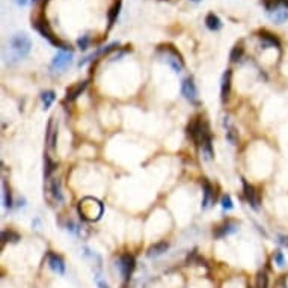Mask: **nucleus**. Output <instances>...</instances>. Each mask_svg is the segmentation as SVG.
<instances>
[{
	"label": "nucleus",
	"mask_w": 288,
	"mask_h": 288,
	"mask_svg": "<svg viewBox=\"0 0 288 288\" xmlns=\"http://www.w3.org/2000/svg\"><path fill=\"white\" fill-rule=\"evenodd\" d=\"M71 60H72L71 52H59L52 60V70H64L71 64Z\"/></svg>",
	"instance_id": "9b49d317"
},
{
	"label": "nucleus",
	"mask_w": 288,
	"mask_h": 288,
	"mask_svg": "<svg viewBox=\"0 0 288 288\" xmlns=\"http://www.w3.org/2000/svg\"><path fill=\"white\" fill-rule=\"evenodd\" d=\"M89 42H90V36H89V35H83L82 38H79L77 45H79V47H80L82 50H86L88 45H89Z\"/></svg>",
	"instance_id": "2f4dec72"
},
{
	"label": "nucleus",
	"mask_w": 288,
	"mask_h": 288,
	"mask_svg": "<svg viewBox=\"0 0 288 288\" xmlns=\"http://www.w3.org/2000/svg\"><path fill=\"white\" fill-rule=\"evenodd\" d=\"M260 39H261V47L263 49H267V47H273V49H278L281 50V41L276 35L267 32V30H261V32L258 34Z\"/></svg>",
	"instance_id": "f8f14e48"
},
{
	"label": "nucleus",
	"mask_w": 288,
	"mask_h": 288,
	"mask_svg": "<svg viewBox=\"0 0 288 288\" xmlns=\"http://www.w3.org/2000/svg\"><path fill=\"white\" fill-rule=\"evenodd\" d=\"M223 119H225V121H223V126H225V128H226V139H228L233 145H237V142H238V131H237L235 127L230 123V118H228V116H225Z\"/></svg>",
	"instance_id": "a211bd4d"
},
{
	"label": "nucleus",
	"mask_w": 288,
	"mask_h": 288,
	"mask_svg": "<svg viewBox=\"0 0 288 288\" xmlns=\"http://www.w3.org/2000/svg\"><path fill=\"white\" fill-rule=\"evenodd\" d=\"M95 282H97V287H98V288H110V287H109V284L106 282L100 275H97V276H95Z\"/></svg>",
	"instance_id": "473e14b6"
},
{
	"label": "nucleus",
	"mask_w": 288,
	"mask_h": 288,
	"mask_svg": "<svg viewBox=\"0 0 288 288\" xmlns=\"http://www.w3.org/2000/svg\"><path fill=\"white\" fill-rule=\"evenodd\" d=\"M273 261H275V264L278 266V267H285V264H287V261H285V256H284V253H282V251H275V253H273Z\"/></svg>",
	"instance_id": "c756f323"
},
{
	"label": "nucleus",
	"mask_w": 288,
	"mask_h": 288,
	"mask_svg": "<svg viewBox=\"0 0 288 288\" xmlns=\"http://www.w3.org/2000/svg\"><path fill=\"white\" fill-rule=\"evenodd\" d=\"M205 26H207V29L211 30V32H217V30L222 29V20L215 12H210L205 17Z\"/></svg>",
	"instance_id": "4be33fe9"
},
{
	"label": "nucleus",
	"mask_w": 288,
	"mask_h": 288,
	"mask_svg": "<svg viewBox=\"0 0 288 288\" xmlns=\"http://www.w3.org/2000/svg\"><path fill=\"white\" fill-rule=\"evenodd\" d=\"M181 94L184 95V98L193 104H198L199 100H198V89H196V85L193 82L192 77H187L183 80V83H181Z\"/></svg>",
	"instance_id": "423d86ee"
},
{
	"label": "nucleus",
	"mask_w": 288,
	"mask_h": 288,
	"mask_svg": "<svg viewBox=\"0 0 288 288\" xmlns=\"http://www.w3.org/2000/svg\"><path fill=\"white\" fill-rule=\"evenodd\" d=\"M54 100H56V95L53 90H45V92L41 94V101L44 104V109H49Z\"/></svg>",
	"instance_id": "bb28decb"
},
{
	"label": "nucleus",
	"mask_w": 288,
	"mask_h": 288,
	"mask_svg": "<svg viewBox=\"0 0 288 288\" xmlns=\"http://www.w3.org/2000/svg\"><path fill=\"white\" fill-rule=\"evenodd\" d=\"M49 190L53 196V199L56 202H64V195H62V189H60V181L57 178H52L49 183Z\"/></svg>",
	"instance_id": "dca6fc26"
},
{
	"label": "nucleus",
	"mask_w": 288,
	"mask_h": 288,
	"mask_svg": "<svg viewBox=\"0 0 288 288\" xmlns=\"http://www.w3.org/2000/svg\"><path fill=\"white\" fill-rule=\"evenodd\" d=\"M231 82H233V71L226 70L222 75V82H220V100L222 103H225L230 97L231 92Z\"/></svg>",
	"instance_id": "9d476101"
},
{
	"label": "nucleus",
	"mask_w": 288,
	"mask_h": 288,
	"mask_svg": "<svg viewBox=\"0 0 288 288\" xmlns=\"http://www.w3.org/2000/svg\"><path fill=\"white\" fill-rule=\"evenodd\" d=\"M27 2L29 0H15V3H17L18 6H24V5H27Z\"/></svg>",
	"instance_id": "f704fd0d"
},
{
	"label": "nucleus",
	"mask_w": 288,
	"mask_h": 288,
	"mask_svg": "<svg viewBox=\"0 0 288 288\" xmlns=\"http://www.w3.org/2000/svg\"><path fill=\"white\" fill-rule=\"evenodd\" d=\"M32 27L36 30V32L47 39L52 45H54V47L57 49H62L64 52H71V45L65 41L60 39L57 35H54L53 32V29L50 27V23L47 21V18H44V17H36L34 21H32Z\"/></svg>",
	"instance_id": "f03ea898"
},
{
	"label": "nucleus",
	"mask_w": 288,
	"mask_h": 288,
	"mask_svg": "<svg viewBox=\"0 0 288 288\" xmlns=\"http://www.w3.org/2000/svg\"><path fill=\"white\" fill-rule=\"evenodd\" d=\"M118 49H119V42H112V44H109V45H106V47H100V49L95 50L94 53H90L89 56H86L83 60H80V62H79V67H83V65L88 64V62H92V60H95V59H98V57H101V56L110 54L112 52H115V50H118Z\"/></svg>",
	"instance_id": "0eeeda50"
},
{
	"label": "nucleus",
	"mask_w": 288,
	"mask_h": 288,
	"mask_svg": "<svg viewBox=\"0 0 288 288\" xmlns=\"http://www.w3.org/2000/svg\"><path fill=\"white\" fill-rule=\"evenodd\" d=\"M20 240V235L15 233V231H3L2 233V241L3 243H6V241H12V243H17V241Z\"/></svg>",
	"instance_id": "cd10ccee"
},
{
	"label": "nucleus",
	"mask_w": 288,
	"mask_h": 288,
	"mask_svg": "<svg viewBox=\"0 0 288 288\" xmlns=\"http://www.w3.org/2000/svg\"><path fill=\"white\" fill-rule=\"evenodd\" d=\"M235 231H237V223L233 222V220H226L225 223L217 226V228L215 230V233H213V235L216 238H223V237L230 235V234H234Z\"/></svg>",
	"instance_id": "4468645a"
},
{
	"label": "nucleus",
	"mask_w": 288,
	"mask_h": 288,
	"mask_svg": "<svg viewBox=\"0 0 288 288\" xmlns=\"http://www.w3.org/2000/svg\"><path fill=\"white\" fill-rule=\"evenodd\" d=\"M34 3H38V2H49V0H32Z\"/></svg>",
	"instance_id": "c9c22d12"
},
{
	"label": "nucleus",
	"mask_w": 288,
	"mask_h": 288,
	"mask_svg": "<svg viewBox=\"0 0 288 288\" xmlns=\"http://www.w3.org/2000/svg\"><path fill=\"white\" fill-rule=\"evenodd\" d=\"M116 267L119 269V273L121 276L124 278V281H130L131 275H133V271L136 269V260H134V256L130 255V253H124V255H121L119 256V260L116 261Z\"/></svg>",
	"instance_id": "39448f33"
},
{
	"label": "nucleus",
	"mask_w": 288,
	"mask_h": 288,
	"mask_svg": "<svg viewBox=\"0 0 288 288\" xmlns=\"http://www.w3.org/2000/svg\"><path fill=\"white\" fill-rule=\"evenodd\" d=\"M199 146H201L202 154H204V157H205L207 160H211V159H213L215 151H213V144H211V134H210V131L204 136V139H202V142H201Z\"/></svg>",
	"instance_id": "f3484780"
},
{
	"label": "nucleus",
	"mask_w": 288,
	"mask_h": 288,
	"mask_svg": "<svg viewBox=\"0 0 288 288\" xmlns=\"http://www.w3.org/2000/svg\"><path fill=\"white\" fill-rule=\"evenodd\" d=\"M11 47L18 57H24L30 53L32 42H30V39L26 34H18L11 39Z\"/></svg>",
	"instance_id": "20e7f679"
},
{
	"label": "nucleus",
	"mask_w": 288,
	"mask_h": 288,
	"mask_svg": "<svg viewBox=\"0 0 288 288\" xmlns=\"http://www.w3.org/2000/svg\"><path fill=\"white\" fill-rule=\"evenodd\" d=\"M278 241L282 245V246H285V248H288V235H279L278 237Z\"/></svg>",
	"instance_id": "72a5a7b5"
},
{
	"label": "nucleus",
	"mask_w": 288,
	"mask_h": 288,
	"mask_svg": "<svg viewBox=\"0 0 288 288\" xmlns=\"http://www.w3.org/2000/svg\"><path fill=\"white\" fill-rule=\"evenodd\" d=\"M192 2H195V3H198V2H201V0H192Z\"/></svg>",
	"instance_id": "e433bc0d"
},
{
	"label": "nucleus",
	"mask_w": 288,
	"mask_h": 288,
	"mask_svg": "<svg viewBox=\"0 0 288 288\" xmlns=\"http://www.w3.org/2000/svg\"><path fill=\"white\" fill-rule=\"evenodd\" d=\"M202 192H204V198H202V208H208L216 199V192L215 187L211 186L208 180H202Z\"/></svg>",
	"instance_id": "ddd939ff"
},
{
	"label": "nucleus",
	"mask_w": 288,
	"mask_h": 288,
	"mask_svg": "<svg viewBox=\"0 0 288 288\" xmlns=\"http://www.w3.org/2000/svg\"><path fill=\"white\" fill-rule=\"evenodd\" d=\"M269 15H270V18L273 20L275 23H278V24H281V23L288 20V11H284V9H279V8L270 11Z\"/></svg>",
	"instance_id": "b1692460"
},
{
	"label": "nucleus",
	"mask_w": 288,
	"mask_h": 288,
	"mask_svg": "<svg viewBox=\"0 0 288 288\" xmlns=\"http://www.w3.org/2000/svg\"><path fill=\"white\" fill-rule=\"evenodd\" d=\"M121 8H123V0H115L113 5L109 8L108 11V21H109V27H112L118 18V15L121 12Z\"/></svg>",
	"instance_id": "412c9836"
},
{
	"label": "nucleus",
	"mask_w": 288,
	"mask_h": 288,
	"mask_svg": "<svg viewBox=\"0 0 288 288\" xmlns=\"http://www.w3.org/2000/svg\"><path fill=\"white\" fill-rule=\"evenodd\" d=\"M86 86H88V82L85 80V82H80V83H77L75 86L70 88V89L67 90V97H65V100H67V101H74L79 95H82V92L86 89Z\"/></svg>",
	"instance_id": "aec40b11"
},
{
	"label": "nucleus",
	"mask_w": 288,
	"mask_h": 288,
	"mask_svg": "<svg viewBox=\"0 0 288 288\" xmlns=\"http://www.w3.org/2000/svg\"><path fill=\"white\" fill-rule=\"evenodd\" d=\"M243 56H245V45H243V41H238L230 53V59H231V62L235 64L238 60L243 59Z\"/></svg>",
	"instance_id": "5701e85b"
},
{
	"label": "nucleus",
	"mask_w": 288,
	"mask_h": 288,
	"mask_svg": "<svg viewBox=\"0 0 288 288\" xmlns=\"http://www.w3.org/2000/svg\"><path fill=\"white\" fill-rule=\"evenodd\" d=\"M269 287V278L266 271H260L255 278V284L252 288H267Z\"/></svg>",
	"instance_id": "a878e982"
},
{
	"label": "nucleus",
	"mask_w": 288,
	"mask_h": 288,
	"mask_svg": "<svg viewBox=\"0 0 288 288\" xmlns=\"http://www.w3.org/2000/svg\"><path fill=\"white\" fill-rule=\"evenodd\" d=\"M243 190H245V198L248 199L249 205L253 210H260V196H258V192H256L255 187L251 186L246 180H243Z\"/></svg>",
	"instance_id": "6e6552de"
},
{
	"label": "nucleus",
	"mask_w": 288,
	"mask_h": 288,
	"mask_svg": "<svg viewBox=\"0 0 288 288\" xmlns=\"http://www.w3.org/2000/svg\"><path fill=\"white\" fill-rule=\"evenodd\" d=\"M45 141H47V146L50 149H54L56 148V142H57V126L54 124L53 118L49 121L47 133H45Z\"/></svg>",
	"instance_id": "2eb2a0df"
},
{
	"label": "nucleus",
	"mask_w": 288,
	"mask_h": 288,
	"mask_svg": "<svg viewBox=\"0 0 288 288\" xmlns=\"http://www.w3.org/2000/svg\"><path fill=\"white\" fill-rule=\"evenodd\" d=\"M3 204L6 208H11L12 207V196H11V190L8 187V184L3 181Z\"/></svg>",
	"instance_id": "c85d7f7f"
},
{
	"label": "nucleus",
	"mask_w": 288,
	"mask_h": 288,
	"mask_svg": "<svg viewBox=\"0 0 288 288\" xmlns=\"http://www.w3.org/2000/svg\"><path fill=\"white\" fill-rule=\"evenodd\" d=\"M47 263H49V267L54 271V273L65 275V261L60 255L50 252L49 256H47Z\"/></svg>",
	"instance_id": "1a4fd4ad"
},
{
	"label": "nucleus",
	"mask_w": 288,
	"mask_h": 288,
	"mask_svg": "<svg viewBox=\"0 0 288 288\" xmlns=\"http://www.w3.org/2000/svg\"><path fill=\"white\" fill-rule=\"evenodd\" d=\"M222 208L225 210V211H230V210H233V199H231V196L230 195H223L222 196Z\"/></svg>",
	"instance_id": "7c9ffc66"
},
{
	"label": "nucleus",
	"mask_w": 288,
	"mask_h": 288,
	"mask_svg": "<svg viewBox=\"0 0 288 288\" xmlns=\"http://www.w3.org/2000/svg\"><path fill=\"white\" fill-rule=\"evenodd\" d=\"M56 171V163L50 159V156L45 154L44 157V177L45 178H49L52 175V172Z\"/></svg>",
	"instance_id": "393cba45"
},
{
	"label": "nucleus",
	"mask_w": 288,
	"mask_h": 288,
	"mask_svg": "<svg viewBox=\"0 0 288 288\" xmlns=\"http://www.w3.org/2000/svg\"><path fill=\"white\" fill-rule=\"evenodd\" d=\"M77 211L82 220L85 222H97L101 219L103 213H104V205L101 201L92 198V196H86L83 198L79 205H77Z\"/></svg>",
	"instance_id": "f257e3e1"
},
{
	"label": "nucleus",
	"mask_w": 288,
	"mask_h": 288,
	"mask_svg": "<svg viewBox=\"0 0 288 288\" xmlns=\"http://www.w3.org/2000/svg\"><path fill=\"white\" fill-rule=\"evenodd\" d=\"M157 52L160 54H163L164 60L168 62V65L175 71V72H181L184 68V60L183 56L180 54V52L174 47L171 44H163L157 49Z\"/></svg>",
	"instance_id": "7ed1b4c3"
},
{
	"label": "nucleus",
	"mask_w": 288,
	"mask_h": 288,
	"mask_svg": "<svg viewBox=\"0 0 288 288\" xmlns=\"http://www.w3.org/2000/svg\"><path fill=\"white\" fill-rule=\"evenodd\" d=\"M168 248H169V243H166V241H159V243L149 246L148 252H146L148 258H156V256L163 255L166 251H168Z\"/></svg>",
	"instance_id": "6ab92c4d"
}]
</instances>
